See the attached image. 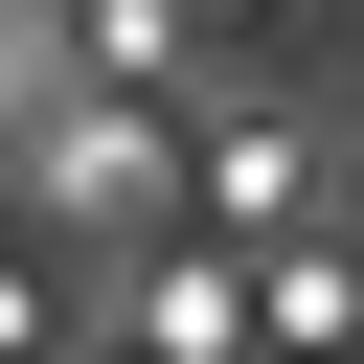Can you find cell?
I'll list each match as a JSON object with an SVG mask.
<instances>
[{
  "mask_svg": "<svg viewBox=\"0 0 364 364\" xmlns=\"http://www.w3.org/2000/svg\"><path fill=\"white\" fill-rule=\"evenodd\" d=\"M159 182H182V159H159L136 91H46V205H91V228L136 205V228H159Z\"/></svg>",
  "mask_w": 364,
  "mask_h": 364,
  "instance_id": "obj_1",
  "label": "cell"
},
{
  "mask_svg": "<svg viewBox=\"0 0 364 364\" xmlns=\"http://www.w3.org/2000/svg\"><path fill=\"white\" fill-rule=\"evenodd\" d=\"M250 318H273V341H341V318H364V273H341V250H273V273H250Z\"/></svg>",
  "mask_w": 364,
  "mask_h": 364,
  "instance_id": "obj_3",
  "label": "cell"
},
{
  "mask_svg": "<svg viewBox=\"0 0 364 364\" xmlns=\"http://www.w3.org/2000/svg\"><path fill=\"white\" fill-rule=\"evenodd\" d=\"M182 23H250V0H182Z\"/></svg>",
  "mask_w": 364,
  "mask_h": 364,
  "instance_id": "obj_4",
  "label": "cell"
},
{
  "mask_svg": "<svg viewBox=\"0 0 364 364\" xmlns=\"http://www.w3.org/2000/svg\"><path fill=\"white\" fill-rule=\"evenodd\" d=\"M68 46H91L68 91H136V114H159V91H205V23H182V0H68Z\"/></svg>",
  "mask_w": 364,
  "mask_h": 364,
  "instance_id": "obj_2",
  "label": "cell"
}]
</instances>
